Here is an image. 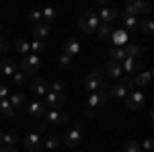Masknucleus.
<instances>
[{
	"label": "nucleus",
	"instance_id": "30",
	"mask_svg": "<svg viewBox=\"0 0 154 152\" xmlns=\"http://www.w3.org/2000/svg\"><path fill=\"white\" fill-rule=\"evenodd\" d=\"M29 45H31V51H33V56H39V54L45 49V43H43L41 39H33Z\"/></svg>",
	"mask_w": 154,
	"mask_h": 152
},
{
	"label": "nucleus",
	"instance_id": "38",
	"mask_svg": "<svg viewBox=\"0 0 154 152\" xmlns=\"http://www.w3.org/2000/svg\"><path fill=\"white\" fill-rule=\"evenodd\" d=\"M51 91L49 93H58L62 95V91H64V80H58V82H51V86H49Z\"/></svg>",
	"mask_w": 154,
	"mask_h": 152
},
{
	"label": "nucleus",
	"instance_id": "46",
	"mask_svg": "<svg viewBox=\"0 0 154 152\" xmlns=\"http://www.w3.org/2000/svg\"><path fill=\"white\" fill-rule=\"evenodd\" d=\"M2 31H4V27H2V25H0V35H2Z\"/></svg>",
	"mask_w": 154,
	"mask_h": 152
},
{
	"label": "nucleus",
	"instance_id": "40",
	"mask_svg": "<svg viewBox=\"0 0 154 152\" xmlns=\"http://www.w3.org/2000/svg\"><path fill=\"white\" fill-rule=\"evenodd\" d=\"M8 41H6V39H4V37L0 35V54H4V51H6V49H8Z\"/></svg>",
	"mask_w": 154,
	"mask_h": 152
},
{
	"label": "nucleus",
	"instance_id": "10",
	"mask_svg": "<svg viewBox=\"0 0 154 152\" xmlns=\"http://www.w3.org/2000/svg\"><path fill=\"white\" fill-rule=\"evenodd\" d=\"M97 17H99V21H101V23L111 25L113 21H115L117 12H115V8H109V6H101V8H99V12H97Z\"/></svg>",
	"mask_w": 154,
	"mask_h": 152
},
{
	"label": "nucleus",
	"instance_id": "31",
	"mask_svg": "<svg viewBox=\"0 0 154 152\" xmlns=\"http://www.w3.org/2000/svg\"><path fill=\"white\" fill-rule=\"evenodd\" d=\"M111 60H113V62H123V60H125L123 47H113V49H111Z\"/></svg>",
	"mask_w": 154,
	"mask_h": 152
},
{
	"label": "nucleus",
	"instance_id": "11",
	"mask_svg": "<svg viewBox=\"0 0 154 152\" xmlns=\"http://www.w3.org/2000/svg\"><path fill=\"white\" fill-rule=\"evenodd\" d=\"M31 88H33V93H35L37 97H45V95L49 93V82L45 80V78H37V80H33Z\"/></svg>",
	"mask_w": 154,
	"mask_h": 152
},
{
	"label": "nucleus",
	"instance_id": "5",
	"mask_svg": "<svg viewBox=\"0 0 154 152\" xmlns=\"http://www.w3.org/2000/svg\"><path fill=\"white\" fill-rule=\"evenodd\" d=\"M41 132H31L27 138H25V148H27V152H37L39 148H41Z\"/></svg>",
	"mask_w": 154,
	"mask_h": 152
},
{
	"label": "nucleus",
	"instance_id": "26",
	"mask_svg": "<svg viewBox=\"0 0 154 152\" xmlns=\"http://www.w3.org/2000/svg\"><path fill=\"white\" fill-rule=\"evenodd\" d=\"M123 12H125L128 17H136V19H138V14H140V2H128L125 8H123Z\"/></svg>",
	"mask_w": 154,
	"mask_h": 152
},
{
	"label": "nucleus",
	"instance_id": "24",
	"mask_svg": "<svg viewBox=\"0 0 154 152\" xmlns=\"http://www.w3.org/2000/svg\"><path fill=\"white\" fill-rule=\"evenodd\" d=\"M25 99H27V97H25L23 93H12V95H8V103H11L14 109H17V107H23L25 105Z\"/></svg>",
	"mask_w": 154,
	"mask_h": 152
},
{
	"label": "nucleus",
	"instance_id": "28",
	"mask_svg": "<svg viewBox=\"0 0 154 152\" xmlns=\"http://www.w3.org/2000/svg\"><path fill=\"white\" fill-rule=\"evenodd\" d=\"M148 80H150V72H140L136 78H131V82H134V84H138V86H146Z\"/></svg>",
	"mask_w": 154,
	"mask_h": 152
},
{
	"label": "nucleus",
	"instance_id": "3",
	"mask_svg": "<svg viewBox=\"0 0 154 152\" xmlns=\"http://www.w3.org/2000/svg\"><path fill=\"white\" fill-rule=\"evenodd\" d=\"M39 66H41V58L33 56V54H29V56H25L21 60V72L23 74H35L39 70Z\"/></svg>",
	"mask_w": 154,
	"mask_h": 152
},
{
	"label": "nucleus",
	"instance_id": "6",
	"mask_svg": "<svg viewBox=\"0 0 154 152\" xmlns=\"http://www.w3.org/2000/svg\"><path fill=\"white\" fill-rule=\"evenodd\" d=\"M43 99H45V103H43V105H45L48 111H51V109H60V107L66 103L64 95H58V93H48Z\"/></svg>",
	"mask_w": 154,
	"mask_h": 152
},
{
	"label": "nucleus",
	"instance_id": "21",
	"mask_svg": "<svg viewBox=\"0 0 154 152\" xmlns=\"http://www.w3.org/2000/svg\"><path fill=\"white\" fill-rule=\"evenodd\" d=\"M14 49H17V51H21L23 56H29V54H31V45H29V41L23 39V37H19V39L14 41Z\"/></svg>",
	"mask_w": 154,
	"mask_h": 152
},
{
	"label": "nucleus",
	"instance_id": "9",
	"mask_svg": "<svg viewBox=\"0 0 154 152\" xmlns=\"http://www.w3.org/2000/svg\"><path fill=\"white\" fill-rule=\"evenodd\" d=\"M68 121V115L62 113L60 109H51V111H45V123H66Z\"/></svg>",
	"mask_w": 154,
	"mask_h": 152
},
{
	"label": "nucleus",
	"instance_id": "4",
	"mask_svg": "<svg viewBox=\"0 0 154 152\" xmlns=\"http://www.w3.org/2000/svg\"><path fill=\"white\" fill-rule=\"evenodd\" d=\"M144 103H146V97H144L140 91H136V93H130L128 97H125V107L128 109H142Z\"/></svg>",
	"mask_w": 154,
	"mask_h": 152
},
{
	"label": "nucleus",
	"instance_id": "13",
	"mask_svg": "<svg viewBox=\"0 0 154 152\" xmlns=\"http://www.w3.org/2000/svg\"><path fill=\"white\" fill-rule=\"evenodd\" d=\"M121 70H125V74H134V72L140 70V62L136 58H125L121 64Z\"/></svg>",
	"mask_w": 154,
	"mask_h": 152
},
{
	"label": "nucleus",
	"instance_id": "12",
	"mask_svg": "<svg viewBox=\"0 0 154 152\" xmlns=\"http://www.w3.org/2000/svg\"><path fill=\"white\" fill-rule=\"evenodd\" d=\"M111 41H113V47H123L128 43V33H125L123 29L113 31V33H111Z\"/></svg>",
	"mask_w": 154,
	"mask_h": 152
},
{
	"label": "nucleus",
	"instance_id": "41",
	"mask_svg": "<svg viewBox=\"0 0 154 152\" xmlns=\"http://www.w3.org/2000/svg\"><path fill=\"white\" fill-rule=\"evenodd\" d=\"M2 99H8V88L4 86V84H0V101Z\"/></svg>",
	"mask_w": 154,
	"mask_h": 152
},
{
	"label": "nucleus",
	"instance_id": "34",
	"mask_svg": "<svg viewBox=\"0 0 154 152\" xmlns=\"http://www.w3.org/2000/svg\"><path fill=\"white\" fill-rule=\"evenodd\" d=\"M27 21H31V23H39L41 21V11H31L29 14H27Z\"/></svg>",
	"mask_w": 154,
	"mask_h": 152
},
{
	"label": "nucleus",
	"instance_id": "43",
	"mask_svg": "<svg viewBox=\"0 0 154 152\" xmlns=\"http://www.w3.org/2000/svg\"><path fill=\"white\" fill-rule=\"evenodd\" d=\"M84 115L88 117V119H93V117L97 115V109H88V107H86V111H84Z\"/></svg>",
	"mask_w": 154,
	"mask_h": 152
},
{
	"label": "nucleus",
	"instance_id": "2",
	"mask_svg": "<svg viewBox=\"0 0 154 152\" xmlns=\"http://www.w3.org/2000/svg\"><path fill=\"white\" fill-rule=\"evenodd\" d=\"M99 25H101V21H99V17H97V12H84L82 17L78 19V27L82 29L84 33H95L97 29H99Z\"/></svg>",
	"mask_w": 154,
	"mask_h": 152
},
{
	"label": "nucleus",
	"instance_id": "35",
	"mask_svg": "<svg viewBox=\"0 0 154 152\" xmlns=\"http://www.w3.org/2000/svg\"><path fill=\"white\" fill-rule=\"evenodd\" d=\"M140 148H142V150H146V152H152L154 150V140H152V138H146V140L140 144Z\"/></svg>",
	"mask_w": 154,
	"mask_h": 152
},
{
	"label": "nucleus",
	"instance_id": "14",
	"mask_svg": "<svg viewBox=\"0 0 154 152\" xmlns=\"http://www.w3.org/2000/svg\"><path fill=\"white\" fill-rule=\"evenodd\" d=\"M78 51H80V43H78L76 39H66V43H64V54L72 58V56H76Z\"/></svg>",
	"mask_w": 154,
	"mask_h": 152
},
{
	"label": "nucleus",
	"instance_id": "45",
	"mask_svg": "<svg viewBox=\"0 0 154 152\" xmlns=\"http://www.w3.org/2000/svg\"><path fill=\"white\" fill-rule=\"evenodd\" d=\"M2 134H4V132H0V146H2Z\"/></svg>",
	"mask_w": 154,
	"mask_h": 152
},
{
	"label": "nucleus",
	"instance_id": "7",
	"mask_svg": "<svg viewBox=\"0 0 154 152\" xmlns=\"http://www.w3.org/2000/svg\"><path fill=\"white\" fill-rule=\"evenodd\" d=\"M107 101H109V93H107V91L91 93V97H88V109H97V107L105 105Z\"/></svg>",
	"mask_w": 154,
	"mask_h": 152
},
{
	"label": "nucleus",
	"instance_id": "47",
	"mask_svg": "<svg viewBox=\"0 0 154 152\" xmlns=\"http://www.w3.org/2000/svg\"><path fill=\"white\" fill-rule=\"evenodd\" d=\"M0 84H2V82H0Z\"/></svg>",
	"mask_w": 154,
	"mask_h": 152
},
{
	"label": "nucleus",
	"instance_id": "25",
	"mask_svg": "<svg viewBox=\"0 0 154 152\" xmlns=\"http://www.w3.org/2000/svg\"><path fill=\"white\" fill-rule=\"evenodd\" d=\"M123 27H125L130 33H134V31H138L140 25H138V19H136V17H128V14H125V17H123ZM125 29H123V31H125Z\"/></svg>",
	"mask_w": 154,
	"mask_h": 152
},
{
	"label": "nucleus",
	"instance_id": "8",
	"mask_svg": "<svg viewBox=\"0 0 154 152\" xmlns=\"http://www.w3.org/2000/svg\"><path fill=\"white\" fill-rule=\"evenodd\" d=\"M80 142H82V129H80V126H76V128H72L70 132L66 134V144H68L70 148H78Z\"/></svg>",
	"mask_w": 154,
	"mask_h": 152
},
{
	"label": "nucleus",
	"instance_id": "22",
	"mask_svg": "<svg viewBox=\"0 0 154 152\" xmlns=\"http://www.w3.org/2000/svg\"><path fill=\"white\" fill-rule=\"evenodd\" d=\"M111 95H113L115 99H125V97L130 95V91H128L121 82H117V84H113V86H111Z\"/></svg>",
	"mask_w": 154,
	"mask_h": 152
},
{
	"label": "nucleus",
	"instance_id": "1",
	"mask_svg": "<svg viewBox=\"0 0 154 152\" xmlns=\"http://www.w3.org/2000/svg\"><path fill=\"white\" fill-rule=\"evenodd\" d=\"M84 88L86 91H91V93H97V91H107V86H109V82L103 78V74L101 70H93L91 74H86V78H84Z\"/></svg>",
	"mask_w": 154,
	"mask_h": 152
},
{
	"label": "nucleus",
	"instance_id": "29",
	"mask_svg": "<svg viewBox=\"0 0 154 152\" xmlns=\"http://www.w3.org/2000/svg\"><path fill=\"white\" fill-rule=\"evenodd\" d=\"M17 134L14 132H8V134H2V146H14L17 144Z\"/></svg>",
	"mask_w": 154,
	"mask_h": 152
},
{
	"label": "nucleus",
	"instance_id": "19",
	"mask_svg": "<svg viewBox=\"0 0 154 152\" xmlns=\"http://www.w3.org/2000/svg\"><path fill=\"white\" fill-rule=\"evenodd\" d=\"M33 35H35V39H45V37L49 35V27L45 23H37L35 27H33Z\"/></svg>",
	"mask_w": 154,
	"mask_h": 152
},
{
	"label": "nucleus",
	"instance_id": "23",
	"mask_svg": "<svg viewBox=\"0 0 154 152\" xmlns=\"http://www.w3.org/2000/svg\"><path fill=\"white\" fill-rule=\"evenodd\" d=\"M0 111H2V115H6L8 119H14V107L8 103V99L0 101Z\"/></svg>",
	"mask_w": 154,
	"mask_h": 152
},
{
	"label": "nucleus",
	"instance_id": "16",
	"mask_svg": "<svg viewBox=\"0 0 154 152\" xmlns=\"http://www.w3.org/2000/svg\"><path fill=\"white\" fill-rule=\"evenodd\" d=\"M17 72V64L12 62V60L4 58L2 62H0V74H6V76H12Z\"/></svg>",
	"mask_w": 154,
	"mask_h": 152
},
{
	"label": "nucleus",
	"instance_id": "39",
	"mask_svg": "<svg viewBox=\"0 0 154 152\" xmlns=\"http://www.w3.org/2000/svg\"><path fill=\"white\" fill-rule=\"evenodd\" d=\"M125 152H142V148H140L138 142H128L125 144Z\"/></svg>",
	"mask_w": 154,
	"mask_h": 152
},
{
	"label": "nucleus",
	"instance_id": "20",
	"mask_svg": "<svg viewBox=\"0 0 154 152\" xmlns=\"http://www.w3.org/2000/svg\"><path fill=\"white\" fill-rule=\"evenodd\" d=\"M107 74H109L111 78H119V76L123 74V70H121V64H119V62H113V60H111V62L107 64Z\"/></svg>",
	"mask_w": 154,
	"mask_h": 152
},
{
	"label": "nucleus",
	"instance_id": "44",
	"mask_svg": "<svg viewBox=\"0 0 154 152\" xmlns=\"http://www.w3.org/2000/svg\"><path fill=\"white\" fill-rule=\"evenodd\" d=\"M0 152H17L14 146H0Z\"/></svg>",
	"mask_w": 154,
	"mask_h": 152
},
{
	"label": "nucleus",
	"instance_id": "42",
	"mask_svg": "<svg viewBox=\"0 0 154 152\" xmlns=\"http://www.w3.org/2000/svg\"><path fill=\"white\" fill-rule=\"evenodd\" d=\"M142 12H150V4L148 2H140V14Z\"/></svg>",
	"mask_w": 154,
	"mask_h": 152
},
{
	"label": "nucleus",
	"instance_id": "32",
	"mask_svg": "<svg viewBox=\"0 0 154 152\" xmlns=\"http://www.w3.org/2000/svg\"><path fill=\"white\" fill-rule=\"evenodd\" d=\"M56 17H58V11L51 8V6H48V8L41 11V19H45V21H56Z\"/></svg>",
	"mask_w": 154,
	"mask_h": 152
},
{
	"label": "nucleus",
	"instance_id": "36",
	"mask_svg": "<svg viewBox=\"0 0 154 152\" xmlns=\"http://www.w3.org/2000/svg\"><path fill=\"white\" fill-rule=\"evenodd\" d=\"M25 80H27V74H23V72H14L12 74V82L14 84H25Z\"/></svg>",
	"mask_w": 154,
	"mask_h": 152
},
{
	"label": "nucleus",
	"instance_id": "33",
	"mask_svg": "<svg viewBox=\"0 0 154 152\" xmlns=\"http://www.w3.org/2000/svg\"><path fill=\"white\" fill-rule=\"evenodd\" d=\"M152 29H154L152 21H150V19H144V21H142V33H144V35H150Z\"/></svg>",
	"mask_w": 154,
	"mask_h": 152
},
{
	"label": "nucleus",
	"instance_id": "27",
	"mask_svg": "<svg viewBox=\"0 0 154 152\" xmlns=\"http://www.w3.org/2000/svg\"><path fill=\"white\" fill-rule=\"evenodd\" d=\"M97 33H99V37H101V39H111L113 29H111V25L101 23V25H99V29H97Z\"/></svg>",
	"mask_w": 154,
	"mask_h": 152
},
{
	"label": "nucleus",
	"instance_id": "15",
	"mask_svg": "<svg viewBox=\"0 0 154 152\" xmlns=\"http://www.w3.org/2000/svg\"><path fill=\"white\" fill-rule=\"evenodd\" d=\"M27 111H29V115H35V117H39V115H45V105L41 103V101H33V103H29V107H27Z\"/></svg>",
	"mask_w": 154,
	"mask_h": 152
},
{
	"label": "nucleus",
	"instance_id": "18",
	"mask_svg": "<svg viewBox=\"0 0 154 152\" xmlns=\"http://www.w3.org/2000/svg\"><path fill=\"white\" fill-rule=\"evenodd\" d=\"M41 146L48 148V150H56V148L60 146V138L54 136V134H49V136H45V138L41 140Z\"/></svg>",
	"mask_w": 154,
	"mask_h": 152
},
{
	"label": "nucleus",
	"instance_id": "37",
	"mask_svg": "<svg viewBox=\"0 0 154 152\" xmlns=\"http://www.w3.org/2000/svg\"><path fill=\"white\" fill-rule=\"evenodd\" d=\"M70 62H72V58H70V56H66V54H60L58 64L62 66V68H68V66H70Z\"/></svg>",
	"mask_w": 154,
	"mask_h": 152
},
{
	"label": "nucleus",
	"instance_id": "17",
	"mask_svg": "<svg viewBox=\"0 0 154 152\" xmlns=\"http://www.w3.org/2000/svg\"><path fill=\"white\" fill-rule=\"evenodd\" d=\"M123 51H125V58H140V56H142V47L140 45H131V43H125V45H123Z\"/></svg>",
	"mask_w": 154,
	"mask_h": 152
}]
</instances>
